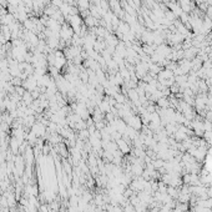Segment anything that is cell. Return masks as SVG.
<instances>
[{
	"instance_id": "1",
	"label": "cell",
	"mask_w": 212,
	"mask_h": 212,
	"mask_svg": "<svg viewBox=\"0 0 212 212\" xmlns=\"http://www.w3.org/2000/svg\"><path fill=\"white\" fill-rule=\"evenodd\" d=\"M152 212H157V211H155V210H153V211H152Z\"/></svg>"
}]
</instances>
